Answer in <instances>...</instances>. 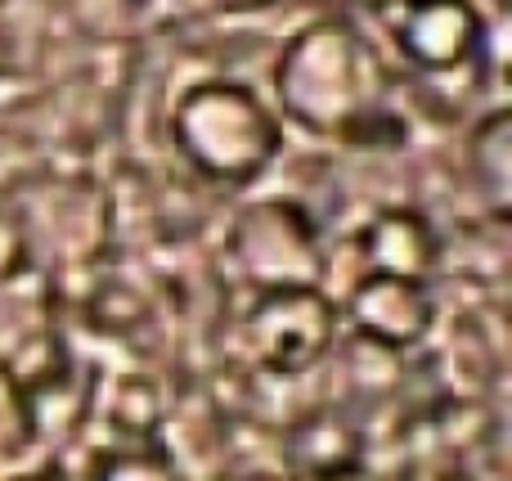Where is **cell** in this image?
Listing matches in <instances>:
<instances>
[{
    "label": "cell",
    "mask_w": 512,
    "mask_h": 481,
    "mask_svg": "<svg viewBox=\"0 0 512 481\" xmlns=\"http://www.w3.org/2000/svg\"><path fill=\"white\" fill-rule=\"evenodd\" d=\"M243 347L270 378L315 374L342 338V306L324 288H265L243 311Z\"/></svg>",
    "instance_id": "obj_4"
},
{
    "label": "cell",
    "mask_w": 512,
    "mask_h": 481,
    "mask_svg": "<svg viewBox=\"0 0 512 481\" xmlns=\"http://www.w3.org/2000/svg\"><path fill=\"white\" fill-rule=\"evenodd\" d=\"M90 481H185V473L158 446H117L95 459Z\"/></svg>",
    "instance_id": "obj_13"
},
{
    "label": "cell",
    "mask_w": 512,
    "mask_h": 481,
    "mask_svg": "<svg viewBox=\"0 0 512 481\" xmlns=\"http://www.w3.org/2000/svg\"><path fill=\"white\" fill-rule=\"evenodd\" d=\"M36 216H45V243L59 248L68 261H95L108 243V194L95 180H41L36 185Z\"/></svg>",
    "instance_id": "obj_8"
},
{
    "label": "cell",
    "mask_w": 512,
    "mask_h": 481,
    "mask_svg": "<svg viewBox=\"0 0 512 481\" xmlns=\"http://www.w3.org/2000/svg\"><path fill=\"white\" fill-rule=\"evenodd\" d=\"M5 481H68V473H63L59 464H36V468H27V473H14Z\"/></svg>",
    "instance_id": "obj_16"
},
{
    "label": "cell",
    "mask_w": 512,
    "mask_h": 481,
    "mask_svg": "<svg viewBox=\"0 0 512 481\" xmlns=\"http://www.w3.org/2000/svg\"><path fill=\"white\" fill-rule=\"evenodd\" d=\"M225 481H292L288 473H274V468H248V473H234Z\"/></svg>",
    "instance_id": "obj_19"
},
{
    "label": "cell",
    "mask_w": 512,
    "mask_h": 481,
    "mask_svg": "<svg viewBox=\"0 0 512 481\" xmlns=\"http://www.w3.org/2000/svg\"><path fill=\"white\" fill-rule=\"evenodd\" d=\"M171 140L198 180L221 189H248L274 167L283 149V126L261 90L212 77L176 99Z\"/></svg>",
    "instance_id": "obj_2"
},
{
    "label": "cell",
    "mask_w": 512,
    "mask_h": 481,
    "mask_svg": "<svg viewBox=\"0 0 512 481\" xmlns=\"http://www.w3.org/2000/svg\"><path fill=\"white\" fill-rule=\"evenodd\" d=\"M360 261L369 275H400V279H432L445 261V239L418 207H382L364 221Z\"/></svg>",
    "instance_id": "obj_7"
},
{
    "label": "cell",
    "mask_w": 512,
    "mask_h": 481,
    "mask_svg": "<svg viewBox=\"0 0 512 481\" xmlns=\"http://www.w3.org/2000/svg\"><path fill=\"white\" fill-rule=\"evenodd\" d=\"M153 315V302L140 284L131 279H108V284H95L86 302V320L95 324L99 333H113V338H131L149 324Z\"/></svg>",
    "instance_id": "obj_11"
},
{
    "label": "cell",
    "mask_w": 512,
    "mask_h": 481,
    "mask_svg": "<svg viewBox=\"0 0 512 481\" xmlns=\"http://www.w3.org/2000/svg\"><path fill=\"white\" fill-rule=\"evenodd\" d=\"M405 481H481L477 473H459V468H436V473H409Z\"/></svg>",
    "instance_id": "obj_17"
},
{
    "label": "cell",
    "mask_w": 512,
    "mask_h": 481,
    "mask_svg": "<svg viewBox=\"0 0 512 481\" xmlns=\"http://www.w3.org/2000/svg\"><path fill=\"white\" fill-rule=\"evenodd\" d=\"M104 410L117 432H126V437L140 441V446H149L162 423V396H158V387H153V378L122 374L113 383V401H104Z\"/></svg>",
    "instance_id": "obj_12"
},
{
    "label": "cell",
    "mask_w": 512,
    "mask_h": 481,
    "mask_svg": "<svg viewBox=\"0 0 512 481\" xmlns=\"http://www.w3.org/2000/svg\"><path fill=\"white\" fill-rule=\"evenodd\" d=\"M292 481H382L369 464H351V468H333V473H315V477H292Z\"/></svg>",
    "instance_id": "obj_15"
},
{
    "label": "cell",
    "mask_w": 512,
    "mask_h": 481,
    "mask_svg": "<svg viewBox=\"0 0 512 481\" xmlns=\"http://www.w3.org/2000/svg\"><path fill=\"white\" fill-rule=\"evenodd\" d=\"M0 9H5V0H0Z\"/></svg>",
    "instance_id": "obj_20"
},
{
    "label": "cell",
    "mask_w": 512,
    "mask_h": 481,
    "mask_svg": "<svg viewBox=\"0 0 512 481\" xmlns=\"http://www.w3.org/2000/svg\"><path fill=\"white\" fill-rule=\"evenodd\" d=\"M212 9H225V14H252V9H265L274 0H207Z\"/></svg>",
    "instance_id": "obj_18"
},
{
    "label": "cell",
    "mask_w": 512,
    "mask_h": 481,
    "mask_svg": "<svg viewBox=\"0 0 512 481\" xmlns=\"http://www.w3.org/2000/svg\"><path fill=\"white\" fill-rule=\"evenodd\" d=\"M274 90L297 126L346 144L355 126L387 108V68L360 27L346 18H319L283 45Z\"/></svg>",
    "instance_id": "obj_1"
},
{
    "label": "cell",
    "mask_w": 512,
    "mask_h": 481,
    "mask_svg": "<svg viewBox=\"0 0 512 481\" xmlns=\"http://www.w3.org/2000/svg\"><path fill=\"white\" fill-rule=\"evenodd\" d=\"M283 459H288V477H315L333 473V468L364 464V428L342 405L310 410L288 428Z\"/></svg>",
    "instance_id": "obj_9"
},
{
    "label": "cell",
    "mask_w": 512,
    "mask_h": 481,
    "mask_svg": "<svg viewBox=\"0 0 512 481\" xmlns=\"http://www.w3.org/2000/svg\"><path fill=\"white\" fill-rule=\"evenodd\" d=\"M225 261L252 288H324V239L315 216L292 198H261L234 212Z\"/></svg>",
    "instance_id": "obj_3"
},
{
    "label": "cell",
    "mask_w": 512,
    "mask_h": 481,
    "mask_svg": "<svg viewBox=\"0 0 512 481\" xmlns=\"http://www.w3.org/2000/svg\"><path fill=\"white\" fill-rule=\"evenodd\" d=\"M27 401L18 378L9 374V365L0 360V455H14L18 446H27Z\"/></svg>",
    "instance_id": "obj_14"
},
{
    "label": "cell",
    "mask_w": 512,
    "mask_h": 481,
    "mask_svg": "<svg viewBox=\"0 0 512 481\" xmlns=\"http://www.w3.org/2000/svg\"><path fill=\"white\" fill-rule=\"evenodd\" d=\"M391 45L409 68L454 77L486 54V18L472 0H396L387 9Z\"/></svg>",
    "instance_id": "obj_5"
},
{
    "label": "cell",
    "mask_w": 512,
    "mask_h": 481,
    "mask_svg": "<svg viewBox=\"0 0 512 481\" xmlns=\"http://www.w3.org/2000/svg\"><path fill=\"white\" fill-rule=\"evenodd\" d=\"M472 180H477L481 198L490 203L495 221H504L508 212V113L504 108H495L472 131Z\"/></svg>",
    "instance_id": "obj_10"
},
{
    "label": "cell",
    "mask_w": 512,
    "mask_h": 481,
    "mask_svg": "<svg viewBox=\"0 0 512 481\" xmlns=\"http://www.w3.org/2000/svg\"><path fill=\"white\" fill-rule=\"evenodd\" d=\"M337 306H342V320L351 324L355 342H369L391 356L423 347L436 329V315H441L432 284L400 275H369V270L355 279L346 302Z\"/></svg>",
    "instance_id": "obj_6"
}]
</instances>
